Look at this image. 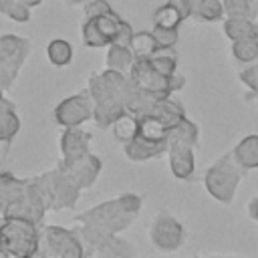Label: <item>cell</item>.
I'll use <instances>...</instances> for the list:
<instances>
[{"instance_id":"cell-20","label":"cell","mask_w":258,"mask_h":258,"mask_svg":"<svg viewBox=\"0 0 258 258\" xmlns=\"http://www.w3.org/2000/svg\"><path fill=\"white\" fill-rule=\"evenodd\" d=\"M20 117L16 111V105L4 97V101L0 103V143L10 145L14 141V137L20 133Z\"/></svg>"},{"instance_id":"cell-25","label":"cell","mask_w":258,"mask_h":258,"mask_svg":"<svg viewBox=\"0 0 258 258\" xmlns=\"http://www.w3.org/2000/svg\"><path fill=\"white\" fill-rule=\"evenodd\" d=\"M73 56H75V48L64 38H52L46 44V58L54 67H67V64H71L73 62Z\"/></svg>"},{"instance_id":"cell-13","label":"cell","mask_w":258,"mask_h":258,"mask_svg":"<svg viewBox=\"0 0 258 258\" xmlns=\"http://www.w3.org/2000/svg\"><path fill=\"white\" fill-rule=\"evenodd\" d=\"M46 212H48V208L44 204V198H42V194H40L34 177L30 175V185H28L26 194L16 204L8 206L0 214L2 216H10V218H22V220H28V222H34V224L42 226Z\"/></svg>"},{"instance_id":"cell-34","label":"cell","mask_w":258,"mask_h":258,"mask_svg":"<svg viewBox=\"0 0 258 258\" xmlns=\"http://www.w3.org/2000/svg\"><path fill=\"white\" fill-rule=\"evenodd\" d=\"M64 2V6H69V8H77V6H85L89 0H62Z\"/></svg>"},{"instance_id":"cell-24","label":"cell","mask_w":258,"mask_h":258,"mask_svg":"<svg viewBox=\"0 0 258 258\" xmlns=\"http://www.w3.org/2000/svg\"><path fill=\"white\" fill-rule=\"evenodd\" d=\"M230 42H232L230 52H232V58L236 62L250 64L258 58V32L244 36V38H238V40H230Z\"/></svg>"},{"instance_id":"cell-3","label":"cell","mask_w":258,"mask_h":258,"mask_svg":"<svg viewBox=\"0 0 258 258\" xmlns=\"http://www.w3.org/2000/svg\"><path fill=\"white\" fill-rule=\"evenodd\" d=\"M200 143V127L183 117L179 123H175L167 135V159H169V171L175 179H191L196 173V157L194 151Z\"/></svg>"},{"instance_id":"cell-26","label":"cell","mask_w":258,"mask_h":258,"mask_svg":"<svg viewBox=\"0 0 258 258\" xmlns=\"http://www.w3.org/2000/svg\"><path fill=\"white\" fill-rule=\"evenodd\" d=\"M147 60L155 71H159L163 75H175L177 73V52H175V48H161L159 46L147 56Z\"/></svg>"},{"instance_id":"cell-4","label":"cell","mask_w":258,"mask_h":258,"mask_svg":"<svg viewBox=\"0 0 258 258\" xmlns=\"http://www.w3.org/2000/svg\"><path fill=\"white\" fill-rule=\"evenodd\" d=\"M40 252V226L0 214V256L32 258Z\"/></svg>"},{"instance_id":"cell-36","label":"cell","mask_w":258,"mask_h":258,"mask_svg":"<svg viewBox=\"0 0 258 258\" xmlns=\"http://www.w3.org/2000/svg\"><path fill=\"white\" fill-rule=\"evenodd\" d=\"M200 0H187V4H189V10L194 12V8H196V4H198Z\"/></svg>"},{"instance_id":"cell-5","label":"cell","mask_w":258,"mask_h":258,"mask_svg":"<svg viewBox=\"0 0 258 258\" xmlns=\"http://www.w3.org/2000/svg\"><path fill=\"white\" fill-rule=\"evenodd\" d=\"M42 198L44 204L50 212H64V210H75L81 198V187L69 177V173L56 163L54 167L32 175Z\"/></svg>"},{"instance_id":"cell-33","label":"cell","mask_w":258,"mask_h":258,"mask_svg":"<svg viewBox=\"0 0 258 258\" xmlns=\"http://www.w3.org/2000/svg\"><path fill=\"white\" fill-rule=\"evenodd\" d=\"M20 0H0V14L2 16H8V12L18 4Z\"/></svg>"},{"instance_id":"cell-21","label":"cell","mask_w":258,"mask_h":258,"mask_svg":"<svg viewBox=\"0 0 258 258\" xmlns=\"http://www.w3.org/2000/svg\"><path fill=\"white\" fill-rule=\"evenodd\" d=\"M230 151H232L236 163L244 171L258 169V133H250V135L242 137Z\"/></svg>"},{"instance_id":"cell-27","label":"cell","mask_w":258,"mask_h":258,"mask_svg":"<svg viewBox=\"0 0 258 258\" xmlns=\"http://www.w3.org/2000/svg\"><path fill=\"white\" fill-rule=\"evenodd\" d=\"M191 18L200 22H218L226 18L224 2L222 0H200L191 12Z\"/></svg>"},{"instance_id":"cell-28","label":"cell","mask_w":258,"mask_h":258,"mask_svg":"<svg viewBox=\"0 0 258 258\" xmlns=\"http://www.w3.org/2000/svg\"><path fill=\"white\" fill-rule=\"evenodd\" d=\"M111 131H113V137H115L119 143L129 141V139L137 133V117H135L133 113L121 115V117L111 125Z\"/></svg>"},{"instance_id":"cell-23","label":"cell","mask_w":258,"mask_h":258,"mask_svg":"<svg viewBox=\"0 0 258 258\" xmlns=\"http://www.w3.org/2000/svg\"><path fill=\"white\" fill-rule=\"evenodd\" d=\"M222 30L230 40H238V38L256 34L258 22L256 18H246V16H226L222 20Z\"/></svg>"},{"instance_id":"cell-9","label":"cell","mask_w":258,"mask_h":258,"mask_svg":"<svg viewBox=\"0 0 258 258\" xmlns=\"http://www.w3.org/2000/svg\"><path fill=\"white\" fill-rule=\"evenodd\" d=\"M30 56V40L18 34H0V89L14 87L24 62Z\"/></svg>"},{"instance_id":"cell-35","label":"cell","mask_w":258,"mask_h":258,"mask_svg":"<svg viewBox=\"0 0 258 258\" xmlns=\"http://www.w3.org/2000/svg\"><path fill=\"white\" fill-rule=\"evenodd\" d=\"M22 4H26L28 8H36V6H40L42 4V0H20Z\"/></svg>"},{"instance_id":"cell-32","label":"cell","mask_w":258,"mask_h":258,"mask_svg":"<svg viewBox=\"0 0 258 258\" xmlns=\"http://www.w3.org/2000/svg\"><path fill=\"white\" fill-rule=\"evenodd\" d=\"M246 214H248V218L250 220H254V222H258V194L246 204Z\"/></svg>"},{"instance_id":"cell-12","label":"cell","mask_w":258,"mask_h":258,"mask_svg":"<svg viewBox=\"0 0 258 258\" xmlns=\"http://www.w3.org/2000/svg\"><path fill=\"white\" fill-rule=\"evenodd\" d=\"M52 119L58 127H79L87 121H93V99L87 87L58 101L52 109Z\"/></svg>"},{"instance_id":"cell-30","label":"cell","mask_w":258,"mask_h":258,"mask_svg":"<svg viewBox=\"0 0 258 258\" xmlns=\"http://www.w3.org/2000/svg\"><path fill=\"white\" fill-rule=\"evenodd\" d=\"M226 16H246V18H256V0H222Z\"/></svg>"},{"instance_id":"cell-16","label":"cell","mask_w":258,"mask_h":258,"mask_svg":"<svg viewBox=\"0 0 258 258\" xmlns=\"http://www.w3.org/2000/svg\"><path fill=\"white\" fill-rule=\"evenodd\" d=\"M93 133L79 127H62V133L58 137V151L60 159H77L81 155L91 153Z\"/></svg>"},{"instance_id":"cell-2","label":"cell","mask_w":258,"mask_h":258,"mask_svg":"<svg viewBox=\"0 0 258 258\" xmlns=\"http://www.w3.org/2000/svg\"><path fill=\"white\" fill-rule=\"evenodd\" d=\"M87 91L93 99V123L99 129H111L121 115L129 113V79L125 73L105 67L87 79Z\"/></svg>"},{"instance_id":"cell-6","label":"cell","mask_w":258,"mask_h":258,"mask_svg":"<svg viewBox=\"0 0 258 258\" xmlns=\"http://www.w3.org/2000/svg\"><path fill=\"white\" fill-rule=\"evenodd\" d=\"M242 177H244V169L236 163L232 151H226L206 169L204 187L212 200L220 204H232Z\"/></svg>"},{"instance_id":"cell-11","label":"cell","mask_w":258,"mask_h":258,"mask_svg":"<svg viewBox=\"0 0 258 258\" xmlns=\"http://www.w3.org/2000/svg\"><path fill=\"white\" fill-rule=\"evenodd\" d=\"M123 18L111 10L99 16H87L81 24V38L87 48H107L111 42H115L119 26Z\"/></svg>"},{"instance_id":"cell-29","label":"cell","mask_w":258,"mask_h":258,"mask_svg":"<svg viewBox=\"0 0 258 258\" xmlns=\"http://www.w3.org/2000/svg\"><path fill=\"white\" fill-rule=\"evenodd\" d=\"M238 79L240 83L248 89L246 97L248 99H258V58L250 64H246L240 73H238Z\"/></svg>"},{"instance_id":"cell-38","label":"cell","mask_w":258,"mask_h":258,"mask_svg":"<svg viewBox=\"0 0 258 258\" xmlns=\"http://www.w3.org/2000/svg\"><path fill=\"white\" fill-rule=\"evenodd\" d=\"M254 6H256V14H258V0H256V2H254Z\"/></svg>"},{"instance_id":"cell-19","label":"cell","mask_w":258,"mask_h":258,"mask_svg":"<svg viewBox=\"0 0 258 258\" xmlns=\"http://www.w3.org/2000/svg\"><path fill=\"white\" fill-rule=\"evenodd\" d=\"M30 177H16L12 171H0V212L16 204L28 189Z\"/></svg>"},{"instance_id":"cell-37","label":"cell","mask_w":258,"mask_h":258,"mask_svg":"<svg viewBox=\"0 0 258 258\" xmlns=\"http://www.w3.org/2000/svg\"><path fill=\"white\" fill-rule=\"evenodd\" d=\"M4 97H6V91H4V89H0V103L4 101Z\"/></svg>"},{"instance_id":"cell-10","label":"cell","mask_w":258,"mask_h":258,"mask_svg":"<svg viewBox=\"0 0 258 258\" xmlns=\"http://www.w3.org/2000/svg\"><path fill=\"white\" fill-rule=\"evenodd\" d=\"M185 226L171 214L159 212L147 226V238L159 252H175L185 242Z\"/></svg>"},{"instance_id":"cell-31","label":"cell","mask_w":258,"mask_h":258,"mask_svg":"<svg viewBox=\"0 0 258 258\" xmlns=\"http://www.w3.org/2000/svg\"><path fill=\"white\" fill-rule=\"evenodd\" d=\"M151 36L155 38V42H157L161 48H175V44H177V40H179L177 28L153 26V28H151Z\"/></svg>"},{"instance_id":"cell-8","label":"cell","mask_w":258,"mask_h":258,"mask_svg":"<svg viewBox=\"0 0 258 258\" xmlns=\"http://www.w3.org/2000/svg\"><path fill=\"white\" fill-rule=\"evenodd\" d=\"M38 254L46 258H85L87 250L75 228L48 224L40 228Z\"/></svg>"},{"instance_id":"cell-14","label":"cell","mask_w":258,"mask_h":258,"mask_svg":"<svg viewBox=\"0 0 258 258\" xmlns=\"http://www.w3.org/2000/svg\"><path fill=\"white\" fill-rule=\"evenodd\" d=\"M67 173L69 177L81 187V189H89L95 185L101 169H103V161L99 155H95L93 151L87 153V155H81L77 159H58L56 161Z\"/></svg>"},{"instance_id":"cell-22","label":"cell","mask_w":258,"mask_h":258,"mask_svg":"<svg viewBox=\"0 0 258 258\" xmlns=\"http://www.w3.org/2000/svg\"><path fill=\"white\" fill-rule=\"evenodd\" d=\"M135 60V52L131 48V44L125 42H111L107 46V54H105V67L113 69V71H121V73H129L131 64Z\"/></svg>"},{"instance_id":"cell-15","label":"cell","mask_w":258,"mask_h":258,"mask_svg":"<svg viewBox=\"0 0 258 258\" xmlns=\"http://www.w3.org/2000/svg\"><path fill=\"white\" fill-rule=\"evenodd\" d=\"M137 254V248L121 238V234H109L95 238L93 242L87 244V256H97V258H131Z\"/></svg>"},{"instance_id":"cell-18","label":"cell","mask_w":258,"mask_h":258,"mask_svg":"<svg viewBox=\"0 0 258 258\" xmlns=\"http://www.w3.org/2000/svg\"><path fill=\"white\" fill-rule=\"evenodd\" d=\"M191 18V10L187 0H167L161 6L153 10V26H163V28H179L181 22Z\"/></svg>"},{"instance_id":"cell-17","label":"cell","mask_w":258,"mask_h":258,"mask_svg":"<svg viewBox=\"0 0 258 258\" xmlns=\"http://www.w3.org/2000/svg\"><path fill=\"white\" fill-rule=\"evenodd\" d=\"M121 149L129 161L145 163L149 159H157L163 153H167V141H149L135 133L129 141L121 143Z\"/></svg>"},{"instance_id":"cell-7","label":"cell","mask_w":258,"mask_h":258,"mask_svg":"<svg viewBox=\"0 0 258 258\" xmlns=\"http://www.w3.org/2000/svg\"><path fill=\"white\" fill-rule=\"evenodd\" d=\"M127 79L133 89H139L153 97H171L173 93H177L185 87L183 75H179V73L163 75V73L155 71L147 58H135L127 73Z\"/></svg>"},{"instance_id":"cell-1","label":"cell","mask_w":258,"mask_h":258,"mask_svg":"<svg viewBox=\"0 0 258 258\" xmlns=\"http://www.w3.org/2000/svg\"><path fill=\"white\" fill-rule=\"evenodd\" d=\"M141 196L137 194H121L117 198L99 202L85 212L77 214L73 220V228L77 230L79 238L85 244L93 242L95 238L109 236V234H123L131 228V224L139 218L141 212Z\"/></svg>"}]
</instances>
